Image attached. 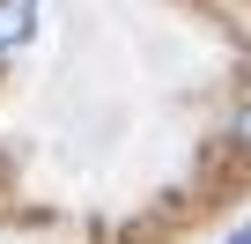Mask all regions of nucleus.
Returning <instances> with one entry per match:
<instances>
[{"instance_id":"1","label":"nucleus","mask_w":251,"mask_h":244,"mask_svg":"<svg viewBox=\"0 0 251 244\" xmlns=\"http://www.w3.org/2000/svg\"><path fill=\"white\" fill-rule=\"evenodd\" d=\"M37 8H45V0H0V52H15L37 30Z\"/></svg>"},{"instance_id":"2","label":"nucleus","mask_w":251,"mask_h":244,"mask_svg":"<svg viewBox=\"0 0 251 244\" xmlns=\"http://www.w3.org/2000/svg\"><path fill=\"white\" fill-rule=\"evenodd\" d=\"M236 134H244V148H251V104H244V111H236Z\"/></svg>"},{"instance_id":"3","label":"nucleus","mask_w":251,"mask_h":244,"mask_svg":"<svg viewBox=\"0 0 251 244\" xmlns=\"http://www.w3.org/2000/svg\"><path fill=\"white\" fill-rule=\"evenodd\" d=\"M229 244H251V222H236V229H229Z\"/></svg>"}]
</instances>
